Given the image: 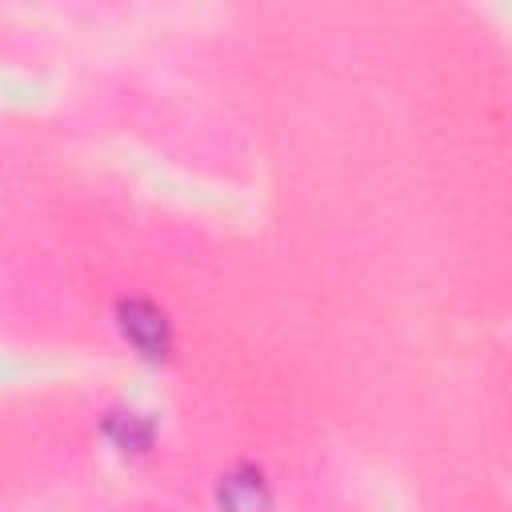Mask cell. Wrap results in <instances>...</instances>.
Wrapping results in <instances>:
<instances>
[{
  "label": "cell",
  "mask_w": 512,
  "mask_h": 512,
  "mask_svg": "<svg viewBox=\"0 0 512 512\" xmlns=\"http://www.w3.org/2000/svg\"><path fill=\"white\" fill-rule=\"evenodd\" d=\"M220 512H268V484L256 468H232L220 476Z\"/></svg>",
  "instance_id": "cell-2"
},
{
  "label": "cell",
  "mask_w": 512,
  "mask_h": 512,
  "mask_svg": "<svg viewBox=\"0 0 512 512\" xmlns=\"http://www.w3.org/2000/svg\"><path fill=\"white\" fill-rule=\"evenodd\" d=\"M108 436H112L124 452H144L148 440H152V428H148V420L136 416V412H112V416H108Z\"/></svg>",
  "instance_id": "cell-3"
},
{
  "label": "cell",
  "mask_w": 512,
  "mask_h": 512,
  "mask_svg": "<svg viewBox=\"0 0 512 512\" xmlns=\"http://www.w3.org/2000/svg\"><path fill=\"white\" fill-rule=\"evenodd\" d=\"M116 316H120V332H124L144 356H152V360L168 356V348H172V324H168V316H164L152 300H140V296L120 300V304H116Z\"/></svg>",
  "instance_id": "cell-1"
}]
</instances>
